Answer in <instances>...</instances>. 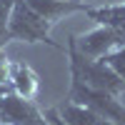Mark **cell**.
Masks as SVG:
<instances>
[{"instance_id":"6da1fadb","label":"cell","mask_w":125,"mask_h":125,"mask_svg":"<svg viewBox=\"0 0 125 125\" xmlns=\"http://www.w3.org/2000/svg\"><path fill=\"white\" fill-rule=\"evenodd\" d=\"M68 62H70V80L73 83H80V85L93 88V90H105V93H113V95H120L125 90V80L120 75H115L103 60L83 55L75 48L73 35L68 38Z\"/></svg>"},{"instance_id":"7a4b0ae2","label":"cell","mask_w":125,"mask_h":125,"mask_svg":"<svg viewBox=\"0 0 125 125\" xmlns=\"http://www.w3.org/2000/svg\"><path fill=\"white\" fill-rule=\"evenodd\" d=\"M50 25L48 20L33 10L28 0H15L13 15H10V40H23V43H50Z\"/></svg>"},{"instance_id":"3957f363","label":"cell","mask_w":125,"mask_h":125,"mask_svg":"<svg viewBox=\"0 0 125 125\" xmlns=\"http://www.w3.org/2000/svg\"><path fill=\"white\" fill-rule=\"evenodd\" d=\"M65 100L75 103V105H83V108H90L93 113L108 118L115 125H125V105L118 100V95H113V93L93 90V88H85V85H80V83L70 80V90H68Z\"/></svg>"},{"instance_id":"277c9868","label":"cell","mask_w":125,"mask_h":125,"mask_svg":"<svg viewBox=\"0 0 125 125\" xmlns=\"http://www.w3.org/2000/svg\"><path fill=\"white\" fill-rule=\"evenodd\" d=\"M0 125H48V118L30 98L10 90L0 98Z\"/></svg>"},{"instance_id":"5b68a950","label":"cell","mask_w":125,"mask_h":125,"mask_svg":"<svg viewBox=\"0 0 125 125\" xmlns=\"http://www.w3.org/2000/svg\"><path fill=\"white\" fill-rule=\"evenodd\" d=\"M73 40H75V48L83 55L95 58V60H100L103 55H108L115 48L125 45L123 35L115 28H108V25H98V28H93V30H88L83 35H73Z\"/></svg>"},{"instance_id":"8992f818","label":"cell","mask_w":125,"mask_h":125,"mask_svg":"<svg viewBox=\"0 0 125 125\" xmlns=\"http://www.w3.org/2000/svg\"><path fill=\"white\" fill-rule=\"evenodd\" d=\"M8 88L13 93H18V95L33 100L38 95L40 80H38L35 70L30 65H25V62H10L8 65Z\"/></svg>"},{"instance_id":"52a82bcc","label":"cell","mask_w":125,"mask_h":125,"mask_svg":"<svg viewBox=\"0 0 125 125\" xmlns=\"http://www.w3.org/2000/svg\"><path fill=\"white\" fill-rule=\"evenodd\" d=\"M33 10H38L50 25H55L58 20H62L65 15L73 13H85L88 5L85 3H75V0H28Z\"/></svg>"},{"instance_id":"ba28073f","label":"cell","mask_w":125,"mask_h":125,"mask_svg":"<svg viewBox=\"0 0 125 125\" xmlns=\"http://www.w3.org/2000/svg\"><path fill=\"white\" fill-rule=\"evenodd\" d=\"M55 110H58V115L62 118V123H65V125H115V123H110L108 118L93 113L90 108L75 105V103H70V100H65V103L58 105Z\"/></svg>"},{"instance_id":"9c48e42d","label":"cell","mask_w":125,"mask_h":125,"mask_svg":"<svg viewBox=\"0 0 125 125\" xmlns=\"http://www.w3.org/2000/svg\"><path fill=\"white\" fill-rule=\"evenodd\" d=\"M85 15H88L90 20H95L98 25L115 28L118 33L123 35V40H125V0H123V3H115V5H103V8L88 5Z\"/></svg>"},{"instance_id":"30bf717a","label":"cell","mask_w":125,"mask_h":125,"mask_svg":"<svg viewBox=\"0 0 125 125\" xmlns=\"http://www.w3.org/2000/svg\"><path fill=\"white\" fill-rule=\"evenodd\" d=\"M15 0H0V50L10 40V15H13Z\"/></svg>"},{"instance_id":"8fae6325","label":"cell","mask_w":125,"mask_h":125,"mask_svg":"<svg viewBox=\"0 0 125 125\" xmlns=\"http://www.w3.org/2000/svg\"><path fill=\"white\" fill-rule=\"evenodd\" d=\"M105 65L115 73V75H120L123 80H125V45H120V48H115L113 53H108V55H103L100 58Z\"/></svg>"},{"instance_id":"7c38bea8","label":"cell","mask_w":125,"mask_h":125,"mask_svg":"<svg viewBox=\"0 0 125 125\" xmlns=\"http://www.w3.org/2000/svg\"><path fill=\"white\" fill-rule=\"evenodd\" d=\"M45 118H48V125H65V123H62V118L58 115V110H48Z\"/></svg>"},{"instance_id":"4fadbf2b","label":"cell","mask_w":125,"mask_h":125,"mask_svg":"<svg viewBox=\"0 0 125 125\" xmlns=\"http://www.w3.org/2000/svg\"><path fill=\"white\" fill-rule=\"evenodd\" d=\"M75 3H85V0H75Z\"/></svg>"}]
</instances>
